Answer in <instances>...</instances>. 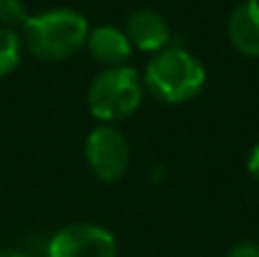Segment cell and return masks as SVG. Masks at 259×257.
Masks as SVG:
<instances>
[{"label": "cell", "instance_id": "1", "mask_svg": "<svg viewBox=\"0 0 259 257\" xmlns=\"http://www.w3.org/2000/svg\"><path fill=\"white\" fill-rule=\"evenodd\" d=\"M207 84L202 62L182 46L164 48L146 64L143 87L166 105H182L193 100Z\"/></svg>", "mask_w": 259, "mask_h": 257}, {"label": "cell", "instance_id": "2", "mask_svg": "<svg viewBox=\"0 0 259 257\" xmlns=\"http://www.w3.org/2000/svg\"><path fill=\"white\" fill-rule=\"evenodd\" d=\"M89 21L68 7L48 9L30 16L23 25V41L34 57L44 62H64L87 46Z\"/></svg>", "mask_w": 259, "mask_h": 257}, {"label": "cell", "instance_id": "3", "mask_svg": "<svg viewBox=\"0 0 259 257\" xmlns=\"http://www.w3.org/2000/svg\"><path fill=\"white\" fill-rule=\"evenodd\" d=\"M143 91V77L132 66H112L91 80L87 105L94 118L114 125L141 107Z\"/></svg>", "mask_w": 259, "mask_h": 257}, {"label": "cell", "instance_id": "4", "mask_svg": "<svg viewBox=\"0 0 259 257\" xmlns=\"http://www.w3.org/2000/svg\"><path fill=\"white\" fill-rule=\"evenodd\" d=\"M84 159L91 173L103 182H118L130 166V144L121 130L100 123L87 135Z\"/></svg>", "mask_w": 259, "mask_h": 257}, {"label": "cell", "instance_id": "5", "mask_svg": "<svg viewBox=\"0 0 259 257\" xmlns=\"http://www.w3.org/2000/svg\"><path fill=\"white\" fill-rule=\"evenodd\" d=\"M48 257H118L116 237L96 223H71L46 244Z\"/></svg>", "mask_w": 259, "mask_h": 257}, {"label": "cell", "instance_id": "6", "mask_svg": "<svg viewBox=\"0 0 259 257\" xmlns=\"http://www.w3.org/2000/svg\"><path fill=\"white\" fill-rule=\"evenodd\" d=\"M125 34L132 48L157 55L170 46V25L155 9H137L130 14Z\"/></svg>", "mask_w": 259, "mask_h": 257}, {"label": "cell", "instance_id": "7", "mask_svg": "<svg viewBox=\"0 0 259 257\" xmlns=\"http://www.w3.org/2000/svg\"><path fill=\"white\" fill-rule=\"evenodd\" d=\"M228 36L237 53L259 57V0H241L230 12Z\"/></svg>", "mask_w": 259, "mask_h": 257}, {"label": "cell", "instance_id": "8", "mask_svg": "<svg viewBox=\"0 0 259 257\" xmlns=\"http://www.w3.org/2000/svg\"><path fill=\"white\" fill-rule=\"evenodd\" d=\"M84 48L105 68L125 66V62L132 57V50H134L125 32L112 25H100L89 30Z\"/></svg>", "mask_w": 259, "mask_h": 257}, {"label": "cell", "instance_id": "9", "mask_svg": "<svg viewBox=\"0 0 259 257\" xmlns=\"http://www.w3.org/2000/svg\"><path fill=\"white\" fill-rule=\"evenodd\" d=\"M21 62V36L14 30L0 27V77L9 75Z\"/></svg>", "mask_w": 259, "mask_h": 257}, {"label": "cell", "instance_id": "10", "mask_svg": "<svg viewBox=\"0 0 259 257\" xmlns=\"http://www.w3.org/2000/svg\"><path fill=\"white\" fill-rule=\"evenodd\" d=\"M30 18L27 7L23 0H0V25L14 30V27H23L25 21Z\"/></svg>", "mask_w": 259, "mask_h": 257}, {"label": "cell", "instance_id": "11", "mask_svg": "<svg viewBox=\"0 0 259 257\" xmlns=\"http://www.w3.org/2000/svg\"><path fill=\"white\" fill-rule=\"evenodd\" d=\"M225 257H259V244L257 241H250V239L237 241V244L228 250Z\"/></svg>", "mask_w": 259, "mask_h": 257}, {"label": "cell", "instance_id": "12", "mask_svg": "<svg viewBox=\"0 0 259 257\" xmlns=\"http://www.w3.org/2000/svg\"><path fill=\"white\" fill-rule=\"evenodd\" d=\"M246 168H248V173H250V176L259 182V141L250 148V153H248Z\"/></svg>", "mask_w": 259, "mask_h": 257}, {"label": "cell", "instance_id": "13", "mask_svg": "<svg viewBox=\"0 0 259 257\" xmlns=\"http://www.w3.org/2000/svg\"><path fill=\"white\" fill-rule=\"evenodd\" d=\"M0 257H32L27 250H18V248H3Z\"/></svg>", "mask_w": 259, "mask_h": 257}]
</instances>
